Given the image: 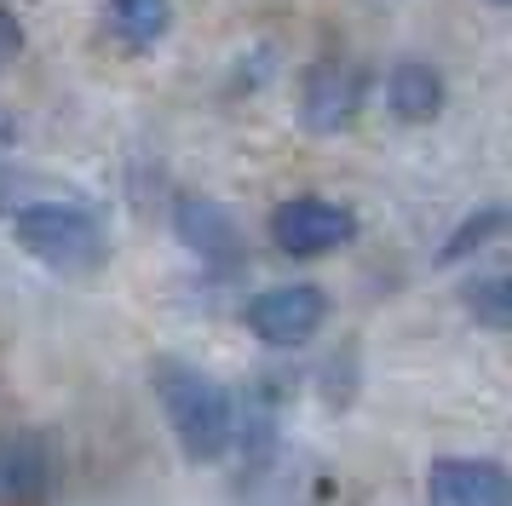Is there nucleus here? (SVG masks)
I'll return each instance as SVG.
<instances>
[{"label": "nucleus", "mask_w": 512, "mask_h": 506, "mask_svg": "<svg viewBox=\"0 0 512 506\" xmlns=\"http://www.w3.org/2000/svg\"><path fill=\"white\" fill-rule=\"evenodd\" d=\"M150 386H156V403L167 414V432L179 443L185 460H219L236 443V403L231 391L213 380L202 363L190 357H156L150 363Z\"/></svg>", "instance_id": "1"}, {"label": "nucleus", "mask_w": 512, "mask_h": 506, "mask_svg": "<svg viewBox=\"0 0 512 506\" xmlns=\"http://www.w3.org/2000/svg\"><path fill=\"white\" fill-rule=\"evenodd\" d=\"M12 242L47 265L58 276H93L104 259H110V242H104V225L70 196H47V202H29L12 213Z\"/></svg>", "instance_id": "2"}, {"label": "nucleus", "mask_w": 512, "mask_h": 506, "mask_svg": "<svg viewBox=\"0 0 512 506\" xmlns=\"http://www.w3.org/2000/svg\"><path fill=\"white\" fill-rule=\"evenodd\" d=\"M271 242L294 259H317L357 242V213L328 196H288L282 207H271Z\"/></svg>", "instance_id": "3"}, {"label": "nucleus", "mask_w": 512, "mask_h": 506, "mask_svg": "<svg viewBox=\"0 0 512 506\" xmlns=\"http://www.w3.org/2000/svg\"><path fill=\"white\" fill-rule=\"evenodd\" d=\"M363 92H369V81H363V69H351L346 58L311 64L305 81H300V127L311 138L346 133L351 121H357V110H363Z\"/></svg>", "instance_id": "4"}, {"label": "nucleus", "mask_w": 512, "mask_h": 506, "mask_svg": "<svg viewBox=\"0 0 512 506\" xmlns=\"http://www.w3.org/2000/svg\"><path fill=\"white\" fill-rule=\"evenodd\" d=\"M248 328L265 345H305L328 322V294L317 282H282V288H259L248 299Z\"/></svg>", "instance_id": "5"}, {"label": "nucleus", "mask_w": 512, "mask_h": 506, "mask_svg": "<svg viewBox=\"0 0 512 506\" xmlns=\"http://www.w3.org/2000/svg\"><path fill=\"white\" fill-rule=\"evenodd\" d=\"M173 236L219 276L242 271V259H248L236 213L225 202H213V196H179V202H173Z\"/></svg>", "instance_id": "6"}, {"label": "nucleus", "mask_w": 512, "mask_h": 506, "mask_svg": "<svg viewBox=\"0 0 512 506\" xmlns=\"http://www.w3.org/2000/svg\"><path fill=\"white\" fill-rule=\"evenodd\" d=\"M432 506H512V483L501 460L484 455H438L426 472Z\"/></svg>", "instance_id": "7"}, {"label": "nucleus", "mask_w": 512, "mask_h": 506, "mask_svg": "<svg viewBox=\"0 0 512 506\" xmlns=\"http://www.w3.org/2000/svg\"><path fill=\"white\" fill-rule=\"evenodd\" d=\"M58 466H52L47 437L6 432L0 437V506H47Z\"/></svg>", "instance_id": "8"}, {"label": "nucleus", "mask_w": 512, "mask_h": 506, "mask_svg": "<svg viewBox=\"0 0 512 506\" xmlns=\"http://www.w3.org/2000/svg\"><path fill=\"white\" fill-rule=\"evenodd\" d=\"M443 75L426 58H403V64H392V75H386V110L397 115V121H432V115L443 110Z\"/></svg>", "instance_id": "9"}, {"label": "nucleus", "mask_w": 512, "mask_h": 506, "mask_svg": "<svg viewBox=\"0 0 512 506\" xmlns=\"http://www.w3.org/2000/svg\"><path fill=\"white\" fill-rule=\"evenodd\" d=\"M104 29L127 52H150L173 29V0H110L104 6Z\"/></svg>", "instance_id": "10"}, {"label": "nucleus", "mask_w": 512, "mask_h": 506, "mask_svg": "<svg viewBox=\"0 0 512 506\" xmlns=\"http://www.w3.org/2000/svg\"><path fill=\"white\" fill-rule=\"evenodd\" d=\"M507 230V207H478L472 219H461V225L449 230V242L438 248V265H461V259H472V253L484 248V242H495Z\"/></svg>", "instance_id": "11"}, {"label": "nucleus", "mask_w": 512, "mask_h": 506, "mask_svg": "<svg viewBox=\"0 0 512 506\" xmlns=\"http://www.w3.org/2000/svg\"><path fill=\"white\" fill-rule=\"evenodd\" d=\"M461 299H466V311L484 322L489 334H507V328H512V288H507V276H501V271H495V276H472Z\"/></svg>", "instance_id": "12"}, {"label": "nucleus", "mask_w": 512, "mask_h": 506, "mask_svg": "<svg viewBox=\"0 0 512 506\" xmlns=\"http://www.w3.org/2000/svg\"><path fill=\"white\" fill-rule=\"evenodd\" d=\"M47 196H58L52 179L29 173V167H18V161H0V213H6V219H12L18 207H29V202H47Z\"/></svg>", "instance_id": "13"}, {"label": "nucleus", "mask_w": 512, "mask_h": 506, "mask_svg": "<svg viewBox=\"0 0 512 506\" xmlns=\"http://www.w3.org/2000/svg\"><path fill=\"white\" fill-rule=\"evenodd\" d=\"M18 46H24V29H18V18H12V12H0V64H6Z\"/></svg>", "instance_id": "14"}, {"label": "nucleus", "mask_w": 512, "mask_h": 506, "mask_svg": "<svg viewBox=\"0 0 512 506\" xmlns=\"http://www.w3.org/2000/svg\"><path fill=\"white\" fill-rule=\"evenodd\" d=\"M12 144H18V121L0 110V150H12Z\"/></svg>", "instance_id": "15"}, {"label": "nucleus", "mask_w": 512, "mask_h": 506, "mask_svg": "<svg viewBox=\"0 0 512 506\" xmlns=\"http://www.w3.org/2000/svg\"><path fill=\"white\" fill-rule=\"evenodd\" d=\"M495 6H507V0H495Z\"/></svg>", "instance_id": "16"}]
</instances>
